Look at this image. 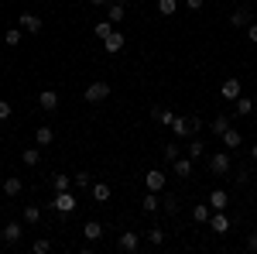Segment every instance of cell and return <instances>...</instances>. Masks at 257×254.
I'll return each mask as SVG.
<instances>
[{
  "mask_svg": "<svg viewBox=\"0 0 257 254\" xmlns=\"http://www.w3.org/2000/svg\"><path fill=\"white\" fill-rule=\"evenodd\" d=\"M230 165H233V151H216V155H209V172H213V176H226Z\"/></svg>",
  "mask_w": 257,
  "mask_h": 254,
  "instance_id": "6da1fadb",
  "label": "cell"
},
{
  "mask_svg": "<svg viewBox=\"0 0 257 254\" xmlns=\"http://www.w3.org/2000/svg\"><path fill=\"white\" fill-rule=\"evenodd\" d=\"M76 206H79V203H76V196L69 193V189H65V193H55V199H52V210L62 213V216H69Z\"/></svg>",
  "mask_w": 257,
  "mask_h": 254,
  "instance_id": "7a4b0ae2",
  "label": "cell"
},
{
  "mask_svg": "<svg viewBox=\"0 0 257 254\" xmlns=\"http://www.w3.org/2000/svg\"><path fill=\"white\" fill-rule=\"evenodd\" d=\"M106 97H110V86H106V82H89V86H86V93H82L86 103H103Z\"/></svg>",
  "mask_w": 257,
  "mask_h": 254,
  "instance_id": "3957f363",
  "label": "cell"
},
{
  "mask_svg": "<svg viewBox=\"0 0 257 254\" xmlns=\"http://www.w3.org/2000/svg\"><path fill=\"white\" fill-rule=\"evenodd\" d=\"M117 247L123 254H138L141 251V237L134 234V230H123V234H120V240H117Z\"/></svg>",
  "mask_w": 257,
  "mask_h": 254,
  "instance_id": "277c9868",
  "label": "cell"
},
{
  "mask_svg": "<svg viewBox=\"0 0 257 254\" xmlns=\"http://www.w3.org/2000/svg\"><path fill=\"white\" fill-rule=\"evenodd\" d=\"M38 107L45 110V114H55V110H59V93H55V90H41L38 93Z\"/></svg>",
  "mask_w": 257,
  "mask_h": 254,
  "instance_id": "5b68a950",
  "label": "cell"
},
{
  "mask_svg": "<svg viewBox=\"0 0 257 254\" xmlns=\"http://www.w3.org/2000/svg\"><path fill=\"white\" fill-rule=\"evenodd\" d=\"M240 93H243V86H240V79H237V76H230L226 82H223V86H219V97H223V100H230V103H233V100H237Z\"/></svg>",
  "mask_w": 257,
  "mask_h": 254,
  "instance_id": "8992f818",
  "label": "cell"
},
{
  "mask_svg": "<svg viewBox=\"0 0 257 254\" xmlns=\"http://www.w3.org/2000/svg\"><path fill=\"white\" fill-rule=\"evenodd\" d=\"M250 21H254V14H250V7L243 4V7H237V11L230 14V28H247Z\"/></svg>",
  "mask_w": 257,
  "mask_h": 254,
  "instance_id": "52a82bcc",
  "label": "cell"
},
{
  "mask_svg": "<svg viewBox=\"0 0 257 254\" xmlns=\"http://www.w3.org/2000/svg\"><path fill=\"white\" fill-rule=\"evenodd\" d=\"M123 45H127V38H123L120 31H110V35L103 38V48H106L110 55H117V52H123Z\"/></svg>",
  "mask_w": 257,
  "mask_h": 254,
  "instance_id": "ba28073f",
  "label": "cell"
},
{
  "mask_svg": "<svg viewBox=\"0 0 257 254\" xmlns=\"http://www.w3.org/2000/svg\"><path fill=\"white\" fill-rule=\"evenodd\" d=\"M209 227H213V234H226V230H230V216H226V210H216V213L209 216Z\"/></svg>",
  "mask_w": 257,
  "mask_h": 254,
  "instance_id": "9c48e42d",
  "label": "cell"
},
{
  "mask_svg": "<svg viewBox=\"0 0 257 254\" xmlns=\"http://www.w3.org/2000/svg\"><path fill=\"white\" fill-rule=\"evenodd\" d=\"M148 120H155V124H161V127H172L175 114H172V110H161V107H151V110H148Z\"/></svg>",
  "mask_w": 257,
  "mask_h": 254,
  "instance_id": "30bf717a",
  "label": "cell"
},
{
  "mask_svg": "<svg viewBox=\"0 0 257 254\" xmlns=\"http://www.w3.org/2000/svg\"><path fill=\"white\" fill-rule=\"evenodd\" d=\"M21 31H24V35H38L41 31V18L38 14H21Z\"/></svg>",
  "mask_w": 257,
  "mask_h": 254,
  "instance_id": "8fae6325",
  "label": "cell"
},
{
  "mask_svg": "<svg viewBox=\"0 0 257 254\" xmlns=\"http://www.w3.org/2000/svg\"><path fill=\"white\" fill-rule=\"evenodd\" d=\"M219 141H223V148H230V151H233V148H240V144H243V134H240V131H233V127H226V131L219 134Z\"/></svg>",
  "mask_w": 257,
  "mask_h": 254,
  "instance_id": "7c38bea8",
  "label": "cell"
},
{
  "mask_svg": "<svg viewBox=\"0 0 257 254\" xmlns=\"http://www.w3.org/2000/svg\"><path fill=\"white\" fill-rule=\"evenodd\" d=\"M144 179H148V189H151V193H161V189H165V182H168L161 168H151V172H148Z\"/></svg>",
  "mask_w": 257,
  "mask_h": 254,
  "instance_id": "4fadbf2b",
  "label": "cell"
},
{
  "mask_svg": "<svg viewBox=\"0 0 257 254\" xmlns=\"http://www.w3.org/2000/svg\"><path fill=\"white\" fill-rule=\"evenodd\" d=\"M21 234H24V227H21V223H7V227L0 230L4 244H18V240H21Z\"/></svg>",
  "mask_w": 257,
  "mask_h": 254,
  "instance_id": "5bb4252c",
  "label": "cell"
},
{
  "mask_svg": "<svg viewBox=\"0 0 257 254\" xmlns=\"http://www.w3.org/2000/svg\"><path fill=\"white\" fill-rule=\"evenodd\" d=\"M209 206H213V210H226V206H230V193H226V189H213V193H209Z\"/></svg>",
  "mask_w": 257,
  "mask_h": 254,
  "instance_id": "9a60e30c",
  "label": "cell"
},
{
  "mask_svg": "<svg viewBox=\"0 0 257 254\" xmlns=\"http://www.w3.org/2000/svg\"><path fill=\"white\" fill-rule=\"evenodd\" d=\"M24 193V182H21L18 176H7L4 179V196H11V199H14V196H21Z\"/></svg>",
  "mask_w": 257,
  "mask_h": 254,
  "instance_id": "2e32d148",
  "label": "cell"
},
{
  "mask_svg": "<svg viewBox=\"0 0 257 254\" xmlns=\"http://www.w3.org/2000/svg\"><path fill=\"white\" fill-rule=\"evenodd\" d=\"M89 196H93V199H96V203H110V186H106V182H93V186H89Z\"/></svg>",
  "mask_w": 257,
  "mask_h": 254,
  "instance_id": "e0dca14e",
  "label": "cell"
},
{
  "mask_svg": "<svg viewBox=\"0 0 257 254\" xmlns=\"http://www.w3.org/2000/svg\"><path fill=\"white\" fill-rule=\"evenodd\" d=\"M172 165H175V176H178V179H189V176H192V158H189V155H185V158L178 155Z\"/></svg>",
  "mask_w": 257,
  "mask_h": 254,
  "instance_id": "ac0fdd59",
  "label": "cell"
},
{
  "mask_svg": "<svg viewBox=\"0 0 257 254\" xmlns=\"http://www.w3.org/2000/svg\"><path fill=\"white\" fill-rule=\"evenodd\" d=\"M127 18V7H123V4H106V21H113V24H120V21Z\"/></svg>",
  "mask_w": 257,
  "mask_h": 254,
  "instance_id": "d6986e66",
  "label": "cell"
},
{
  "mask_svg": "<svg viewBox=\"0 0 257 254\" xmlns=\"http://www.w3.org/2000/svg\"><path fill=\"white\" fill-rule=\"evenodd\" d=\"M185 155L192 158V161H199V158L206 155V144H202V141H199V137L192 134V141H189V144H185Z\"/></svg>",
  "mask_w": 257,
  "mask_h": 254,
  "instance_id": "ffe728a7",
  "label": "cell"
},
{
  "mask_svg": "<svg viewBox=\"0 0 257 254\" xmlns=\"http://www.w3.org/2000/svg\"><path fill=\"white\" fill-rule=\"evenodd\" d=\"M209 216H213V206H209V203H196V206H192V220H196V223H209Z\"/></svg>",
  "mask_w": 257,
  "mask_h": 254,
  "instance_id": "44dd1931",
  "label": "cell"
},
{
  "mask_svg": "<svg viewBox=\"0 0 257 254\" xmlns=\"http://www.w3.org/2000/svg\"><path fill=\"white\" fill-rule=\"evenodd\" d=\"M233 110H237V117H247V114L254 110V100H250V97H243V93H240V97L233 100Z\"/></svg>",
  "mask_w": 257,
  "mask_h": 254,
  "instance_id": "7402d4cb",
  "label": "cell"
},
{
  "mask_svg": "<svg viewBox=\"0 0 257 254\" xmlns=\"http://www.w3.org/2000/svg\"><path fill=\"white\" fill-rule=\"evenodd\" d=\"M21 216H24V223H28V227H35V223H41V206H35V203H28Z\"/></svg>",
  "mask_w": 257,
  "mask_h": 254,
  "instance_id": "603a6c76",
  "label": "cell"
},
{
  "mask_svg": "<svg viewBox=\"0 0 257 254\" xmlns=\"http://www.w3.org/2000/svg\"><path fill=\"white\" fill-rule=\"evenodd\" d=\"M35 141H38V148H48V144L55 141V131H52L48 124H41V127H38V134H35Z\"/></svg>",
  "mask_w": 257,
  "mask_h": 254,
  "instance_id": "cb8c5ba5",
  "label": "cell"
},
{
  "mask_svg": "<svg viewBox=\"0 0 257 254\" xmlns=\"http://www.w3.org/2000/svg\"><path fill=\"white\" fill-rule=\"evenodd\" d=\"M172 131H175V137H192L189 117H175V120H172Z\"/></svg>",
  "mask_w": 257,
  "mask_h": 254,
  "instance_id": "d4e9b609",
  "label": "cell"
},
{
  "mask_svg": "<svg viewBox=\"0 0 257 254\" xmlns=\"http://www.w3.org/2000/svg\"><path fill=\"white\" fill-rule=\"evenodd\" d=\"M21 161H24L28 168H35V165L41 161V148H38V144H35V148H24V155H21Z\"/></svg>",
  "mask_w": 257,
  "mask_h": 254,
  "instance_id": "484cf974",
  "label": "cell"
},
{
  "mask_svg": "<svg viewBox=\"0 0 257 254\" xmlns=\"http://www.w3.org/2000/svg\"><path fill=\"white\" fill-rule=\"evenodd\" d=\"M82 234H86V240H93V244H96L99 237H103V223H96V220H89V223L82 227Z\"/></svg>",
  "mask_w": 257,
  "mask_h": 254,
  "instance_id": "4316f807",
  "label": "cell"
},
{
  "mask_svg": "<svg viewBox=\"0 0 257 254\" xmlns=\"http://www.w3.org/2000/svg\"><path fill=\"white\" fill-rule=\"evenodd\" d=\"M158 206H161L158 193H151V189H148V196H144V203H141V210H144V213H155Z\"/></svg>",
  "mask_w": 257,
  "mask_h": 254,
  "instance_id": "83f0119b",
  "label": "cell"
},
{
  "mask_svg": "<svg viewBox=\"0 0 257 254\" xmlns=\"http://www.w3.org/2000/svg\"><path fill=\"white\" fill-rule=\"evenodd\" d=\"M178 155H182V148H178V141H172V144H165V148H161V158H165L168 165H172V161H175Z\"/></svg>",
  "mask_w": 257,
  "mask_h": 254,
  "instance_id": "f1b7e54d",
  "label": "cell"
},
{
  "mask_svg": "<svg viewBox=\"0 0 257 254\" xmlns=\"http://www.w3.org/2000/svg\"><path fill=\"white\" fill-rule=\"evenodd\" d=\"M209 127H213V134H223V131L230 127V117H226V114H216V117L209 120Z\"/></svg>",
  "mask_w": 257,
  "mask_h": 254,
  "instance_id": "f546056e",
  "label": "cell"
},
{
  "mask_svg": "<svg viewBox=\"0 0 257 254\" xmlns=\"http://www.w3.org/2000/svg\"><path fill=\"white\" fill-rule=\"evenodd\" d=\"M52 189H55V193L72 189V176H52Z\"/></svg>",
  "mask_w": 257,
  "mask_h": 254,
  "instance_id": "4dcf8cb0",
  "label": "cell"
},
{
  "mask_svg": "<svg viewBox=\"0 0 257 254\" xmlns=\"http://www.w3.org/2000/svg\"><path fill=\"white\" fill-rule=\"evenodd\" d=\"M178 11V0H158V14L161 18H172Z\"/></svg>",
  "mask_w": 257,
  "mask_h": 254,
  "instance_id": "1f68e13d",
  "label": "cell"
},
{
  "mask_svg": "<svg viewBox=\"0 0 257 254\" xmlns=\"http://www.w3.org/2000/svg\"><path fill=\"white\" fill-rule=\"evenodd\" d=\"M4 41H7V45L14 48V45H21V41H24V31H21V28H11V31L4 35Z\"/></svg>",
  "mask_w": 257,
  "mask_h": 254,
  "instance_id": "d6a6232c",
  "label": "cell"
},
{
  "mask_svg": "<svg viewBox=\"0 0 257 254\" xmlns=\"http://www.w3.org/2000/svg\"><path fill=\"white\" fill-rule=\"evenodd\" d=\"M72 186H79V189H89V186H93V176H89V172H76V176H72Z\"/></svg>",
  "mask_w": 257,
  "mask_h": 254,
  "instance_id": "836d02e7",
  "label": "cell"
},
{
  "mask_svg": "<svg viewBox=\"0 0 257 254\" xmlns=\"http://www.w3.org/2000/svg\"><path fill=\"white\" fill-rule=\"evenodd\" d=\"M110 31H113V21H99V24H93V35H96V38H106Z\"/></svg>",
  "mask_w": 257,
  "mask_h": 254,
  "instance_id": "e575fe53",
  "label": "cell"
},
{
  "mask_svg": "<svg viewBox=\"0 0 257 254\" xmlns=\"http://www.w3.org/2000/svg\"><path fill=\"white\" fill-rule=\"evenodd\" d=\"M31 251H35V254H48V251H52V240H48V237H38V240L31 244Z\"/></svg>",
  "mask_w": 257,
  "mask_h": 254,
  "instance_id": "d590c367",
  "label": "cell"
},
{
  "mask_svg": "<svg viewBox=\"0 0 257 254\" xmlns=\"http://www.w3.org/2000/svg\"><path fill=\"white\" fill-rule=\"evenodd\" d=\"M161 210H165L168 216H175V213H178V199H175V196H168V199H161Z\"/></svg>",
  "mask_w": 257,
  "mask_h": 254,
  "instance_id": "8d00e7d4",
  "label": "cell"
},
{
  "mask_svg": "<svg viewBox=\"0 0 257 254\" xmlns=\"http://www.w3.org/2000/svg\"><path fill=\"white\" fill-rule=\"evenodd\" d=\"M148 240H151L155 247H158V244H165V230H161V227H151V230H148Z\"/></svg>",
  "mask_w": 257,
  "mask_h": 254,
  "instance_id": "74e56055",
  "label": "cell"
},
{
  "mask_svg": "<svg viewBox=\"0 0 257 254\" xmlns=\"http://www.w3.org/2000/svg\"><path fill=\"white\" fill-rule=\"evenodd\" d=\"M243 31H247V41H254V45H257V21H250Z\"/></svg>",
  "mask_w": 257,
  "mask_h": 254,
  "instance_id": "f35d334b",
  "label": "cell"
},
{
  "mask_svg": "<svg viewBox=\"0 0 257 254\" xmlns=\"http://www.w3.org/2000/svg\"><path fill=\"white\" fill-rule=\"evenodd\" d=\"M11 117V103H7V100H0V120H7Z\"/></svg>",
  "mask_w": 257,
  "mask_h": 254,
  "instance_id": "ab89813d",
  "label": "cell"
},
{
  "mask_svg": "<svg viewBox=\"0 0 257 254\" xmlns=\"http://www.w3.org/2000/svg\"><path fill=\"white\" fill-rule=\"evenodd\" d=\"M189 127H192V134H199V131H202V120H199V117H189Z\"/></svg>",
  "mask_w": 257,
  "mask_h": 254,
  "instance_id": "60d3db41",
  "label": "cell"
},
{
  "mask_svg": "<svg viewBox=\"0 0 257 254\" xmlns=\"http://www.w3.org/2000/svg\"><path fill=\"white\" fill-rule=\"evenodd\" d=\"M247 251H257V234L247 237Z\"/></svg>",
  "mask_w": 257,
  "mask_h": 254,
  "instance_id": "b9f144b4",
  "label": "cell"
},
{
  "mask_svg": "<svg viewBox=\"0 0 257 254\" xmlns=\"http://www.w3.org/2000/svg\"><path fill=\"white\" fill-rule=\"evenodd\" d=\"M185 7H189V11H199V7H202V0H185Z\"/></svg>",
  "mask_w": 257,
  "mask_h": 254,
  "instance_id": "7bdbcfd3",
  "label": "cell"
},
{
  "mask_svg": "<svg viewBox=\"0 0 257 254\" xmlns=\"http://www.w3.org/2000/svg\"><path fill=\"white\" fill-rule=\"evenodd\" d=\"M89 4H93V7H106L110 0H89Z\"/></svg>",
  "mask_w": 257,
  "mask_h": 254,
  "instance_id": "ee69618b",
  "label": "cell"
},
{
  "mask_svg": "<svg viewBox=\"0 0 257 254\" xmlns=\"http://www.w3.org/2000/svg\"><path fill=\"white\" fill-rule=\"evenodd\" d=\"M250 158H254V161H257V144H254V148H250Z\"/></svg>",
  "mask_w": 257,
  "mask_h": 254,
  "instance_id": "f6af8a7d",
  "label": "cell"
}]
</instances>
